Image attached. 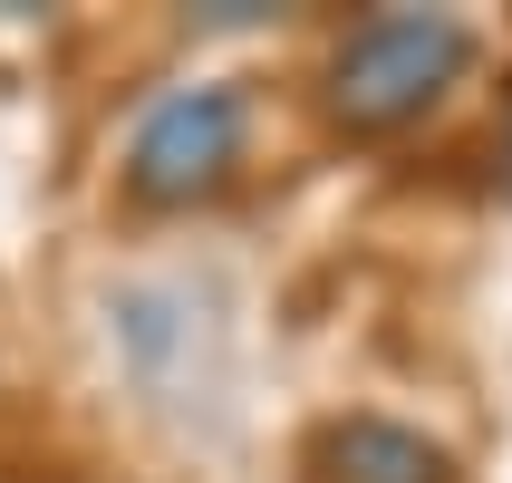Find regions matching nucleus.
<instances>
[{
  "label": "nucleus",
  "instance_id": "nucleus-2",
  "mask_svg": "<svg viewBox=\"0 0 512 483\" xmlns=\"http://www.w3.org/2000/svg\"><path fill=\"white\" fill-rule=\"evenodd\" d=\"M242 145H252V97L232 78L165 87L136 116V136H126V203H145V213H194V203H213L242 174Z\"/></svg>",
  "mask_w": 512,
  "mask_h": 483
},
{
  "label": "nucleus",
  "instance_id": "nucleus-1",
  "mask_svg": "<svg viewBox=\"0 0 512 483\" xmlns=\"http://www.w3.org/2000/svg\"><path fill=\"white\" fill-rule=\"evenodd\" d=\"M474 68V29L455 10H377L329 49V116L348 136H397Z\"/></svg>",
  "mask_w": 512,
  "mask_h": 483
},
{
  "label": "nucleus",
  "instance_id": "nucleus-3",
  "mask_svg": "<svg viewBox=\"0 0 512 483\" xmlns=\"http://www.w3.org/2000/svg\"><path fill=\"white\" fill-rule=\"evenodd\" d=\"M310 483H455V455L397 416H339L310 445Z\"/></svg>",
  "mask_w": 512,
  "mask_h": 483
},
{
  "label": "nucleus",
  "instance_id": "nucleus-4",
  "mask_svg": "<svg viewBox=\"0 0 512 483\" xmlns=\"http://www.w3.org/2000/svg\"><path fill=\"white\" fill-rule=\"evenodd\" d=\"M503 194H512V87H503Z\"/></svg>",
  "mask_w": 512,
  "mask_h": 483
}]
</instances>
